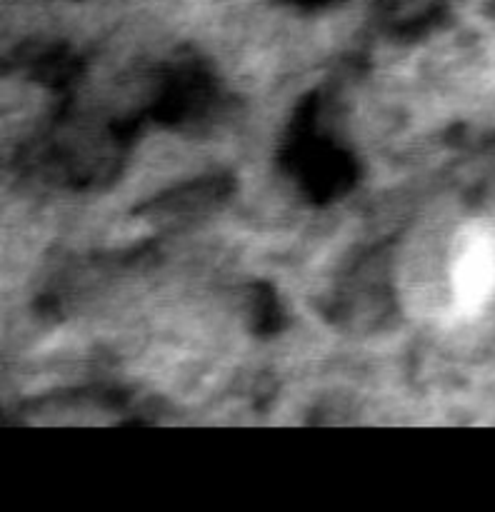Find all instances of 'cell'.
<instances>
[{
    "instance_id": "1",
    "label": "cell",
    "mask_w": 495,
    "mask_h": 512,
    "mask_svg": "<svg viewBox=\"0 0 495 512\" xmlns=\"http://www.w3.org/2000/svg\"><path fill=\"white\" fill-rule=\"evenodd\" d=\"M495 285V250L485 235L473 233L455 260L453 290L463 313H475L488 300Z\"/></svg>"
}]
</instances>
